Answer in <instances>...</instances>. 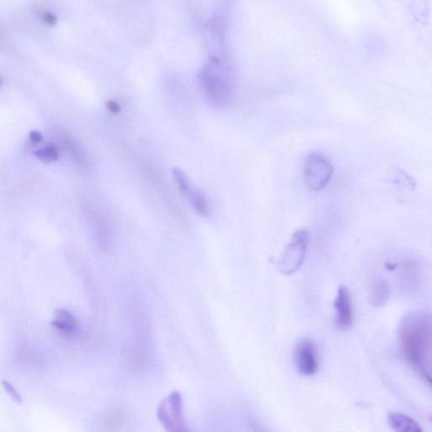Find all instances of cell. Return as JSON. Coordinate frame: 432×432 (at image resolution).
Listing matches in <instances>:
<instances>
[{
	"label": "cell",
	"mask_w": 432,
	"mask_h": 432,
	"mask_svg": "<svg viewBox=\"0 0 432 432\" xmlns=\"http://www.w3.org/2000/svg\"><path fill=\"white\" fill-rule=\"evenodd\" d=\"M431 317L414 312L401 320L399 342L403 358L424 382L431 383Z\"/></svg>",
	"instance_id": "6da1fadb"
},
{
	"label": "cell",
	"mask_w": 432,
	"mask_h": 432,
	"mask_svg": "<svg viewBox=\"0 0 432 432\" xmlns=\"http://www.w3.org/2000/svg\"><path fill=\"white\" fill-rule=\"evenodd\" d=\"M200 80L211 104L222 106L231 102L233 95L231 74L220 61L212 58L201 70Z\"/></svg>",
	"instance_id": "7a4b0ae2"
},
{
	"label": "cell",
	"mask_w": 432,
	"mask_h": 432,
	"mask_svg": "<svg viewBox=\"0 0 432 432\" xmlns=\"http://www.w3.org/2000/svg\"><path fill=\"white\" fill-rule=\"evenodd\" d=\"M310 241L307 230H300L293 234L290 243L284 249L280 257L277 269L285 275H291L302 266L307 256Z\"/></svg>",
	"instance_id": "3957f363"
},
{
	"label": "cell",
	"mask_w": 432,
	"mask_h": 432,
	"mask_svg": "<svg viewBox=\"0 0 432 432\" xmlns=\"http://www.w3.org/2000/svg\"><path fill=\"white\" fill-rule=\"evenodd\" d=\"M334 168L326 156L319 152L309 154L305 160L303 177L307 187L318 192L330 184Z\"/></svg>",
	"instance_id": "277c9868"
},
{
	"label": "cell",
	"mask_w": 432,
	"mask_h": 432,
	"mask_svg": "<svg viewBox=\"0 0 432 432\" xmlns=\"http://www.w3.org/2000/svg\"><path fill=\"white\" fill-rule=\"evenodd\" d=\"M157 418L166 431H189L182 413V398L180 392H173L162 400L158 407Z\"/></svg>",
	"instance_id": "5b68a950"
},
{
	"label": "cell",
	"mask_w": 432,
	"mask_h": 432,
	"mask_svg": "<svg viewBox=\"0 0 432 432\" xmlns=\"http://www.w3.org/2000/svg\"><path fill=\"white\" fill-rule=\"evenodd\" d=\"M293 358L296 369L300 374L311 376L319 371L318 354L311 339H303L297 343Z\"/></svg>",
	"instance_id": "8992f818"
},
{
	"label": "cell",
	"mask_w": 432,
	"mask_h": 432,
	"mask_svg": "<svg viewBox=\"0 0 432 432\" xmlns=\"http://www.w3.org/2000/svg\"><path fill=\"white\" fill-rule=\"evenodd\" d=\"M335 324L340 330H347L353 323L354 315L351 293L348 288L342 285L339 287L335 300Z\"/></svg>",
	"instance_id": "52a82bcc"
},
{
	"label": "cell",
	"mask_w": 432,
	"mask_h": 432,
	"mask_svg": "<svg viewBox=\"0 0 432 432\" xmlns=\"http://www.w3.org/2000/svg\"><path fill=\"white\" fill-rule=\"evenodd\" d=\"M387 422L392 430L399 432H422L419 424L406 415L392 411L387 415Z\"/></svg>",
	"instance_id": "ba28073f"
},
{
	"label": "cell",
	"mask_w": 432,
	"mask_h": 432,
	"mask_svg": "<svg viewBox=\"0 0 432 432\" xmlns=\"http://www.w3.org/2000/svg\"><path fill=\"white\" fill-rule=\"evenodd\" d=\"M390 296V285L384 280H376L369 292V302L375 307L386 305Z\"/></svg>",
	"instance_id": "9c48e42d"
},
{
	"label": "cell",
	"mask_w": 432,
	"mask_h": 432,
	"mask_svg": "<svg viewBox=\"0 0 432 432\" xmlns=\"http://www.w3.org/2000/svg\"><path fill=\"white\" fill-rule=\"evenodd\" d=\"M189 198L190 204L200 216L207 218L211 216V209L207 198L198 189L191 188L189 193L186 194Z\"/></svg>",
	"instance_id": "30bf717a"
},
{
	"label": "cell",
	"mask_w": 432,
	"mask_h": 432,
	"mask_svg": "<svg viewBox=\"0 0 432 432\" xmlns=\"http://www.w3.org/2000/svg\"><path fill=\"white\" fill-rule=\"evenodd\" d=\"M51 325L58 330L63 333H72L77 326V321L66 309L58 308L54 312V318Z\"/></svg>",
	"instance_id": "8fae6325"
},
{
	"label": "cell",
	"mask_w": 432,
	"mask_h": 432,
	"mask_svg": "<svg viewBox=\"0 0 432 432\" xmlns=\"http://www.w3.org/2000/svg\"><path fill=\"white\" fill-rule=\"evenodd\" d=\"M63 142L70 156L72 157L75 163L80 166L81 169L86 170L88 168V161H87L86 154L83 152L81 146L74 141L72 138L67 136L63 137Z\"/></svg>",
	"instance_id": "7c38bea8"
},
{
	"label": "cell",
	"mask_w": 432,
	"mask_h": 432,
	"mask_svg": "<svg viewBox=\"0 0 432 432\" xmlns=\"http://www.w3.org/2000/svg\"><path fill=\"white\" fill-rule=\"evenodd\" d=\"M173 180L180 193L186 196L190 189L192 188L191 184L187 175L179 168H174L173 170Z\"/></svg>",
	"instance_id": "4fadbf2b"
},
{
	"label": "cell",
	"mask_w": 432,
	"mask_h": 432,
	"mask_svg": "<svg viewBox=\"0 0 432 432\" xmlns=\"http://www.w3.org/2000/svg\"><path fill=\"white\" fill-rule=\"evenodd\" d=\"M35 154L39 160L47 164L53 163L59 157L58 150L54 145H47L45 148L38 150Z\"/></svg>",
	"instance_id": "5bb4252c"
},
{
	"label": "cell",
	"mask_w": 432,
	"mask_h": 432,
	"mask_svg": "<svg viewBox=\"0 0 432 432\" xmlns=\"http://www.w3.org/2000/svg\"><path fill=\"white\" fill-rule=\"evenodd\" d=\"M34 10L38 17L42 19V21L50 26H54L57 25L58 18L53 12L47 10L41 6H35Z\"/></svg>",
	"instance_id": "9a60e30c"
},
{
	"label": "cell",
	"mask_w": 432,
	"mask_h": 432,
	"mask_svg": "<svg viewBox=\"0 0 432 432\" xmlns=\"http://www.w3.org/2000/svg\"><path fill=\"white\" fill-rule=\"evenodd\" d=\"M2 384L7 394L10 395V397L13 399L14 401L17 403L22 402L21 395L19 394V392L17 391V390H15V388L12 386L9 382L3 381Z\"/></svg>",
	"instance_id": "2e32d148"
},
{
	"label": "cell",
	"mask_w": 432,
	"mask_h": 432,
	"mask_svg": "<svg viewBox=\"0 0 432 432\" xmlns=\"http://www.w3.org/2000/svg\"><path fill=\"white\" fill-rule=\"evenodd\" d=\"M106 109L109 111L110 113L113 114H117L120 112V106L118 104V103L115 101L110 100L106 103Z\"/></svg>",
	"instance_id": "e0dca14e"
},
{
	"label": "cell",
	"mask_w": 432,
	"mask_h": 432,
	"mask_svg": "<svg viewBox=\"0 0 432 432\" xmlns=\"http://www.w3.org/2000/svg\"><path fill=\"white\" fill-rule=\"evenodd\" d=\"M30 141L33 144H38L42 140V136L40 133L38 132V131H33L29 134Z\"/></svg>",
	"instance_id": "ac0fdd59"
},
{
	"label": "cell",
	"mask_w": 432,
	"mask_h": 432,
	"mask_svg": "<svg viewBox=\"0 0 432 432\" xmlns=\"http://www.w3.org/2000/svg\"><path fill=\"white\" fill-rule=\"evenodd\" d=\"M8 45L5 40H3L1 31H0V49H7Z\"/></svg>",
	"instance_id": "d6986e66"
},
{
	"label": "cell",
	"mask_w": 432,
	"mask_h": 432,
	"mask_svg": "<svg viewBox=\"0 0 432 432\" xmlns=\"http://www.w3.org/2000/svg\"><path fill=\"white\" fill-rule=\"evenodd\" d=\"M387 268L388 269V271H394V269H396V267H397V265L394 264H386Z\"/></svg>",
	"instance_id": "ffe728a7"
},
{
	"label": "cell",
	"mask_w": 432,
	"mask_h": 432,
	"mask_svg": "<svg viewBox=\"0 0 432 432\" xmlns=\"http://www.w3.org/2000/svg\"><path fill=\"white\" fill-rule=\"evenodd\" d=\"M1 84H2V81H1V79H0V85Z\"/></svg>",
	"instance_id": "44dd1931"
}]
</instances>
